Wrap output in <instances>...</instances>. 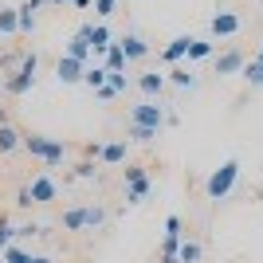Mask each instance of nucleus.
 <instances>
[{"label": "nucleus", "mask_w": 263, "mask_h": 263, "mask_svg": "<svg viewBox=\"0 0 263 263\" xmlns=\"http://www.w3.org/2000/svg\"><path fill=\"white\" fill-rule=\"evenodd\" d=\"M236 177H240V161H236V157H228V161H224L216 173L204 181V193H209V200H228V197H232V189H236Z\"/></svg>", "instance_id": "f257e3e1"}, {"label": "nucleus", "mask_w": 263, "mask_h": 263, "mask_svg": "<svg viewBox=\"0 0 263 263\" xmlns=\"http://www.w3.org/2000/svg\"><path fill=\"white\" fill-rule=\"evenodd\" d=\"M24 149L32 157H40L44 165H63V157H67V145L47 138V134H28V138H24Z\"/></svg>", "instance_id": "f03ea898"}, {"label": "nucleus", "mask_w": 263, "mask_h": 263, "mask_svg": "<svg viewBox=\"0 0 263 263\" xmlns=\"http://www.w3.org/2000/svg\"><path fill=\"white\" fill-rule=\"evenodd\" d=\"M35 71H40V59H35V55H24L20 71L4 83V87H8V95H16V99H20V95H28V90L35 87Z\"/></svg>", "instance_id": "7ed1b4c3"}, {"label": "nucleus", "mask_w": 263, "mask_h": 263, "mask_svg": "<svg viewBox=\"0 0 263 263\" xmlns=\"http://www.w3.org/2000/svg\"><path fill=\"white\" fill-rule=\"evenodd\" d=\"M130 122H134V126H149V130H161L165 122H169V114H165V110L157 106L154 99H145V102H138V106L130 110Z\"/></svg>", "instance_id": "20e7f679"}, {"label": "nucleus", "mask_w": 263, "mask_h": 263, "mask_svg": "<svg viewBox=\"0 0 263 263\" xmlns=\"http://www.w3.org/2000/svg\"><path fill=\"white\" fill-rule=\"evenodd\" d=\"M149 193V177L142 165H126V204H142Z\"/></svg>", "instance_id": "39448f33"}, {"label": "nucleus", "mask_w": 263, "mask_h": 263, "mask_svg": "<svg viewBox=\"0 0 263 263\" xmlns=\"http://www.w3.org/2000/svg\"><path fill=\"white\" fill-rule=\"evenodd\" d=\"M209 32L216 35V40H228V35L240 32V16H236V12H228V8H220L216 16L209 20Z\"/></svg>", "instance_id": "423d86ee"}, {"label": "nucleus", "mask_w": 263, "mask_h": 263, "mask_svg": "<svg viewBox=\"0 0 263 263\" xmlns=\"http://www.w3.org/2000/svg\"><path fill=\"white\" fill-rule=\"evenodd\" d=\"M95 161H106V165H122L126 161V142H106V145H90L87 149Z\"/></svg>", "instance_id": "0eeeda50"}, {"label": "nucleus", "mask_w": 263, "mask_h": 263, "mask_svg": "<svg viewBox=\"0 0 263 263\" xmlns=\"http://www.w3.org/2000/svg\"><path fill=\"white\" fill-rule=\"evenodd\" d=\"M63 55H71V59H79V63H83V67H87L90 63V55H95V51H90V40H87V28H79V32L75 35H71V40H67V51Z\"/></svg>", "instance_id": "6e6552de"}, {"label": "nucleus", "mask_w": 263, "mask_h": 263, "mask_svg": "<svg viewBox=\"0 0 263 263\" xmlns=\"http://www.w3.org/2000/svg\"><path fill=\"white\" fill-rule=\"evenodd\" d=\"M28 193H32V204H47V200H55L59 185H55V181H51L47 173H40V177L32 181V185H28Z\"/></svg>", "instance_id": "1a4fd4ad"}, {"label": "nucleus", "mask_w": 263, "mask_h": 263, "mask_svg": "<svg viewBox=\"0 0 263 263\" xmlns=\"http://www.w3.org/2000/svg\"><path fill=\"white\" fill-rule=\"evenodd\" d=\"M114 44L122 47V55H126V63H130V59H145V55H149V44H145L142 35H134V32H126L122 40H114Z\"/></svg>", "instance_id": "9d476101"}, {"label": "nucleus", "mask_w": 263, "mask_h": 263, "mask_svg": "<svg viewBox=\"0 0 263 263\" xmlns=\"http://www.w3.org/2000/svg\"><path fill=\"white\" fill-rule=\"evenodd\" d=\"M83 71H87V67L79 63V59H71V55H63V59L55 63V79H59V83H83Z\"/></svg>", "instance_id": "9b49d317"}, {"label": "nucleus", "mask_w": 263, "mask_h": 263, "mask_svg": "<svg viewBox=\"0 0 263 263\" xmlns=\"http://www.w3.org/2000/svg\"><path fill=\"white\" fill-rule=\"evenodd\" d=\"M243 51L240 47H228L224 55H216V75H236V71H243Z\"/></svg>", "instance_id": "f8f14e48"}, {"label": "nucleus", "mask_w": 263, "mask_h": 263, "mask_svg": "<svg viewBox=\"0 0 263 263\" xmlns=\"http://www.w3.org/2000/svg\"><path fill=\"white\" fill-rule=\"evenodd\" d=\"M181 216H169L165 220V243H161V255H177V248H181Z\"/></svg>", "instance_id": "ddd939ff"}, {"label": "nucleus", "mask_w": 263, "mask_h": 263, "mask_svg": "<svg viewBox=\"0 0 263 263\" xmlns=\"http://www.w3.org/2000/svg\"><path fill=\"white\" fill-rule=\"evenodd\" d=\"M87 40H90V51H95V55H106V47L114 44L106 24H87Z\"/></svg>", "instance_id": "4468645a"}, {"label": "nucleus", "mask_w": 263, "mask_h": 263, "mask_svg": "<svg viewBox=\"0 0 263 263\" xmlns=\"http://www.w3.org/2000/svg\"><path fill=\"white\" fill-rule=\"evenodd\" d=\"M189 44H193V35H177V40H169V44L161 47V59L165 63H181L189 55Z\"/></svg>", "instance_id": "2eb2a0df"}, {"label": "nucleus", "mask_w": 263, "mask_h": 263, "mask_svg": "<svg viewBox=\"0 0 263 263\" xmlns=\"http://www.w3.org/2000/svg\"><path fill=\"white\" fill-rule=\"evenodd\" d=\"M138 87L154 99V95H161V90H165V75H157V71H142V75H138Z\"/></svg>", "instance_id": "dca6fc26"}, {"label": "nucleus", "mask_w": 263, "mask_h": 263, "mask_svg": "<svg viewBox=\"0 0 263 263\" xmlns=\"http://www.w3.org/2000/svg\"><path fill=\"white\" fill-rule=\"evenodd\" d=\"M169 83L181 87V90H193V87H197V75H193L189 67H173V71H169Z\"/></svg>", "instance_id": "f3484780"}, {"label": "nucleus", "mask_w": 263, "mask_h": 263, "mask_svg": "<svg viewBox=\"0 0 263 263\" xmlns=\"http://www.w3.org/2000/svg\"><path fill=\"white\" fill-rule=\"evenodd\" d=\"M212 51H216L212 40H193V44H189V63H200V59H209Z\"/></svg>", "instance_id": "a211bd4d"}, {"label": "nucleus", "mask_w": 263, "mask_h": 263, "mask_svg": "<svg viewBox=\"0 0 263 263\" xmlns=\"http://www.w3.org/2000/svg\"><path fill=\"white\" fill-rule=\"evenodd\" d=\"M20 32V16L16 8H0V35H16Z\"/></svg>", "instance_id": "6ab92c4d"}, {"label": "nucleus", "mask_w": 263, "mask_h": 263, "mask_svg": "<svg viewBox=\"0 0 263 263\" xmlns=\"http://www.w3.org/2000/svg\"><path fill=\"white\" fill-rule=\"evenodd\" d=\"M106 75H110L106 67L95 63V67H87V71H83V83H87L90 90H99V87H106Z\"/></svg>", "instance_id": "aec40b11"}, {"label": "nucleus", "mask_w": 263, "mask_h": 263, "mask_svg": "<svg viewBox=\"0 0 263 263\" xmlns=\"http://www.w3.org/2000/svg\"><path fill=\"white\" fill-rule=\"evenodd\" d=\"M102 59H106V63H102L106 71H126V55H122V47H118V44H110Z\"/></svg>", "instance_id": "412c9836"}, {"label": "nucleus", "mask_w": 263, "mask_h": 263, "mask_svg": "<svg viewBox=\"0 0 263 263\" xmlns=\"http://www.w3.org/2000/svg\"><path fill=\"white\" fill-rule=\"evenodd\" d=\"M63 228H67V232L87 228V209H67V212H63Z\"/></svg>", "instance_id": "4be33fe9"}, {"label": "nucleus", "mask_w": 263, "mask_h": 263, "mask_svg": "<svg viewBox=\"0 0 263 263\" xmlns=\"http://www.w3.org/2000/svg\"><path fill=\"white\" fill-rule=\"evenodd\" d=\"M20 142H24V138H20L16 130H12L8 122H4V126H0V154H12V149H16Z\"/></svg>", "instance_id": "5701e85b"}, {"label": "nucleus", "mask_w": 263, "mask_h": 263, "mask_svg": "<svg viewBox=\"0 0 263 263\" xmlns=\"http://www.w3.org/2000/svg\"><path fill=\"white\" fill-rule=\"evenodd\" d=\"M177 259H181V263H200V243H197V240H181Z\"/></svg>", "instance_id": "b1692460"}, {"label": "nucleus", "mask_w": 263, "mask_h": 263, "mask_svg": "<svg viewBox=\"0 0 263 263\" xmlns=\"http://www.w3.org/2000/svg\"><path fill=\"white\" fill-rule=\"evenodd\" d=\"M157 138V130H149V126H126V142H154Z\"/></svg>", "instance_id": "393cba45"}, {"label": "nucleus", "mask_w": 263, "mask_h": 263, "mask_svg": "<svg viewBox=\"0 0 263 263\" xmlns=\"http://www.w3.org/2000/svg\"><path fill=\"white\" fill-rule=\"evenodd\" d=\"M16 16H20V32H24V35H32V32H35V8L20 4V8H16Z\"/></svg>", "instance_id": "a878e982"}, {"label": "nucleus", "mask_w": 263, "mask_h": 263, "mask_svg": "<svg viewBox=\"0 0 263 263\" xmlns=\"http://www.w3.org/2000/svg\"><path fill=\"white\" fill-rule=\"evenodd\" d=\"M243 79L252 83V87H263V63L252 59V63H243Z\"/></svg>", "instance_id": "bb28decb"}, {"label": "nucleus", "mask_w": 263, "mask_h": 263, "mask_svg": "<svg viewBox=\"0 0 263 263\" xmlns=\"http://www.w3.org/2000/svg\"><path fill=\"white\" fill-rule=\"evenodd\" d=\"M106 87L114 90V95H126V87H130V79H126V71H110V75H106Z\"/></svg>", "instance_id": "cd10ccee"}, {"label": "nucleus", "mask_w": 263, "mask_h": 263, "mask_svg": "<svg viewBox=\"0 0 263 263\" xmlns=\"http://www.w3.org/2000/svg\"><path fill=\"white\" fill-rule=\"evenodd\" d=\"M4 263H32V255L24 252V248H12L8 243V248H4Z\"/></svg>", "instance_id": "c85d7f7f"}, {"label": "nucleus", "mask_w": 263, "mask_h": 263, "mask_svg": "<svg viewBox=\"0 0 263 263\" xmlns=\"http://www.w3.org/2000/svg\"><path fill=\"white\" fill-rule=\"evenodd\" d=\"M12 236H16V228H12V220L8 216H0V252L12 243Z\"/></svg>", "instance_id": "c756f323"}, {"label": "nucleus", "mask_w": 263, "mask_h": 263, "mask_svg": "<svg viewBox=\"0 0 263 263\" xmlns=\"http://www.w3.org/2000/svg\"><path fill=\"white\" fill-rule=\"evenodd\" d=\"M102 224H106V212H102L99 204H90L87 209V228H102Z\"/></svg>", "instance_id": "7c9ffc66"}, {"label": "nucleus", "mask_w": 263, "mask_h": 263, "mask_svg": "<svg viewBox=\"0 0 263 263\" xmlns=\"http://www.w3.org/2000/svg\"><path fill=\"white\" fill-rule=\"evenodd\" d=\"M114 8H118V0H95V12H99V16H110Z\"/></svg>", "instance_id": "2f4dec72"}, {"label": "nucleus", "mask_w": 263, "mask_h": 263, "mask_svg": "<svg viewBox=\"0 0 263 263\" xmlns=\"http://www.w3.org/2000/svg\"><path fill=\"white\" fill-rule=\"evenodd\" d=\"M75 177H83V181H87V177H95V161H79V165H75Z\"/></svg>", "instance_id": "473e14b6"}, {"label": "nucleus", "mask_w": 263, "mask_h": 263, "mask_svg": "<svg viewBox=\"0 0 263 263\" xmlns=\"http://www.w3.org/2000/svg\"><path fill=\"white\" fill-rule=\"evenodd\" d=\"M16 204H24V209H32V193H28V185L16 193Z\"/></svg>", "instance_id": "72a5a7b5"}, {"label": "nucleus", "mask_w": 263, "mask_h": 263, "mask_svg": "<svg viewBox=\"0 0 263 263\" xmlns=\"http://www.w3.org/2000/svg\"><path fill=\"white\" fill-rule=\"evenodd\" d=\"M95 95H99L102 102H110V99H118V95H114V90H110V87H99V90H95Z\"/></svg>", "instance_id": "f704fd0d"}, {"label": "nucleus", "mask_w": 263, "mask_h": 263, "mask_svg": "<svg viewBox=\"0 0 263 263\" xmlns=\"http://www.w3.org/2000/svg\"><path fill=\"white\" fill-rule=\"evenodd\" d=\"M71 4H75V8H90V0H71Z\"/></svg>", "instance_id": "c9c22d12"}, {"label": "nucleus", "mask_w": 263, "mask_h": 263, "mask_svg": "<svg viewBox=\"0 0 263 263\" xmlns=\"http://www.w3.org/2000/svg\"><path fill=\"white\" fill-rule=\"evenodd\" d=\"M32 263H51V259H47V255H32Z\"/></svg>", "instance_id": "e433bc0d"}, {"label": "nucleus", "mask_w": 263, "mask_h": 263, "mask_svg": "<svg viewBox=\"0 0 263 263\" xmlns=\"http://www.w3.org/2000/svg\"><path fill=\"white\" fill-rule=\"evenodd\" d=\"M24 4H28V8H40V4H44V0H24Z\"/></svg>", "instance_id": "4c0bfd02"}, {"label": "nucleus", "mask_w": 263, "mask_h": 263, "mask_svg": "<svg viewBox=\"0 0 263 263\" xmlns=\"http://www.w3.org/2000/svg\"><path fill=\"white\" fill-rule=\"evenodd\" d=\"M255 59H259V63H263V47H259V51H255Z\"/></svg>", "instance_id": "58836bf2"}, {"label": "nucleus", "mask_w": 263, "mask_h": 263, "mask_svg": "<svg viewBox=\"0 0 263 263\" xmlns=\"http://www.w3.org/2000/svg\"><path fill=\"white\" fill-rule=\"evenodd\" d=\"M51 4H59V0H51Z\"/></svg>", "instance_id": "ea45409f"}]
</instances>
